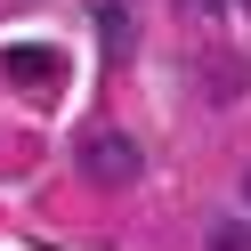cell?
<instances>
[{
	"label": "cell",
	"mask_w": 251,
	"mask_h": 251,
	"mask_svg": "<svg viewBox=\"0 0 251 251\" xmlns=\"http://www.w3.org/2000/svg\"><path fill=\"white\" fill-rule=\"evenodd\" d=\"M73 162H81L89 186H138V170H146V154L130 146V130H81V146H73Z\"/></svg>",
	"instance_id": "obj_1"
},
{
	"label": "cell",
	"mask_w": 251,
	"mask_h": 251,
	"mask_svg": "<svg viewBox=\"0 0 251 251\" xmlns=\"http://www.w3.org/2000/svg\"><path fill=\"white\" fill-rule=\"evenodd\" d=\"M0 73L17 89H33V98H49L57 89V73H65V57L57 49H41V41H17V49H0Z\"/></svg>",
	"instance_id": "obj_2"
},
{
	"label": "cell",
	"mask_w": 251,
	"mask_h": 251,
	"mask_svg": "<svg viewBox=\"0 0 251 251\" xmlns=\"http://www.w3.org/2000/svg\"><path fill=\"white\" fill-rule=\"evenodd\" d=\"M98 33H105V57L130 49V17H122V0H105V8H98Z\"/></svg>",
	"instance_id": "obj_3"
},
{
	"label": "cell",
	"mask_w": 251,
	"mask_h": 251,
	"mask_svg": "<svg viewBox=\"0 0 251 251\" xmlns=\"http://www.w3.org/2000/svg\"><path fill=\"white\" fill-rule=\"evenodd\" d=\"M211 251H251V227H243V219H219V227H211Z\"/></svg>",
	"instance_id": "obj_4"
},
{
	"label": "cell",
	"mask_w": 251,
	"mask_h": 251,
	"mask_svg": "<svg viewBox=\"0 0 251 251\" xmlns=\"http://www.w3.org/2000/svg\"><path fill=\"white\" fill-rule=\"evenodd\" d=\"M186 17H219V8H227V0H178Z\"/></svg>",
	"instance_id": "obj_5"
},
{
	"label": "cell",
	"mask_w": 251,
	"mask_h": 251,
	"mask_svg": "<svg viewBox=\"0 0 251 251\" xmlns=\"http://www.w3.org/2000/svg\"><path fill=\"white\" fill-rule=\"evenodd\" d=\"M243 202H251V178H243Z\"/></svg>",
	"instance_id": "obj_6"
}]
</instances>
